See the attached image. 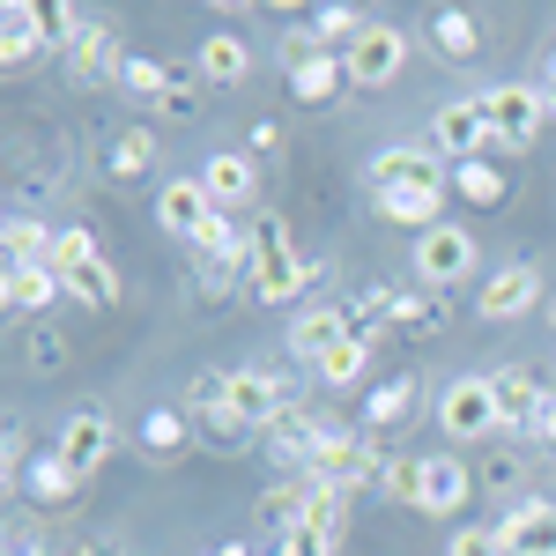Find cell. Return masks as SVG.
<instances>
[{
    "mask_svg": "<svg viewBox=\"0 0 556 556\" xmlns=\"http://www.w3.org/2000/svg\"><path fill=\"white\" fill-rule=\"evenodd\" d=\"M453 193H460V201H475V208H497V201L513 193V178L497 172V164H482V156H475V164H453Z\"/></svg>",
    "mask_w": 556,
    "mask_h": 556,
    "instance_id": "27",
    "label": "cell"
},
{
    "mask_svg": "<svg viewBox=\"0 0 556 556\" xmlns=\"http://www.w3.org/2000/svg\"><path fill=\"white\" fill-rule=\"evenodd\" d=\"M490 401H497V430H534L549 386L534 379L527 364H497V371H490Z\"/></svg>",
    "mask_w": 556,
    "mask_h": 556,
    "instance_id": "16",
    "label": "cell"
},
{
    "mask_svg": "<svg viewBox=\"0 0 556 556\" xmlns=\"http://www.w3.org/2000/svg\"><path fill=\"white\" fill-rule=\"evenodd\" d=\"M60 52H67V75H75V83H104V75L119 83L127 60H134L127 45L112 38L104 23H89L83 8H60Z\"/></svg>",
    "mask_w": 556,
    "mask_h": 556,
    "instance_id": "3",
    "label": "cell"
},
{
    "mask_svg": "<svg viewBox=\"0 0 556 556\" xmlns=\"http://www.w3.org/2000/svg\"><path fill=\"white\" fill-rule=\"evenodd\" d=\"M52 298H67V282L52 275V260H45V267H8V275H0V304H8V312H45Z\"/></svg>",
    "mask_w": 556,
    "mask_h": 556,
    "instance_id": "21",
    "label": "cell"
},
{
    "mask_svg": "<svg viewBox=\"0 0 556 556\" xmlns=\"http://www.w3.org/2000/svg\"><path fill=\"white\" fill-rule=\"evenodd\" d=\"M534 304H549L534 260H505V267H490V275H482V290H475V312H482L490 327H513V319H527Z\"/></svg>",
    "mask_w": 556,
    "mask_h": 556,
    "instance_id": "5",
    "label": "cell"
},
{
    "mask_svg": "<svg viewBox=\"0 0 556 556\" xmlns=\"http://www.w3.org/2000/svg\"><path fill=\"white\" fill-rule=\"evenodd\" d=\"M430 45H438V60H475L482 52V23L468 8H438L430 15Z\"/></svg>",
    "mask_w": 556,
    "mask_h": 556,
    "instance_id": "25",
    "label": "cell"
},
{
    "mask_svg": "<svg viewBox=\"0 0 556 556\" xmlns=\"http://www.w3.org/2000/svg\"><path fill=\"white\" fill-rule=\"evenodd\" d=\"M438 430L445 438H490L497 430V401H490V371H460V379L438 393Z\"/></svg>",
    "mask_w": 556,
    "mask_h": 556,
    "instance_id": "9",
    "label": "cell"
},
{
    "mask_svg": "<svg viewBox=\"0 0 556 556\" xmlns=\"http://www.w3.org/2000/svg\"><path fill=\"white\" fill-rule=\"evenodd\" d=\"M149 164H156V134H149V127H134V134L112 141V178H141Z\"/></svg>",
    "mask_w": 556,
    "mask_h": 556,
    "instance_id": "32",
    "label": "cell"
},
{
    "mask_svg": "<svg viewBox=\"0 0 556 556\" xmlns=\"http://www.w3.org/2000/svg\"><path fill=\"white\" fill-rule=\"evenodd\" d=\"M253 253H260L253 260V298L260 304H298L304 290L319 282V267L282 238V215H260L253 223Z\"/></svg>",
    "mask_w": 556,
    "mask_h": 556,
    "instance_id": "1",
    "label": "cell"
},
{
    "mask_svg": "<svg viewBox=\"0 0 556 556\" xmlns=\"http://www.w3.org/2000/svg\"><path fill=\"white\" fill-rule=\"evenodd\" d=\"M83 260H97V238H89L83 223H67V230H60V238H52V275H60V282H67V275H75V267H83Z\"/></svg>",
    "mask_w": 556,
    "mask_h": 556,
    "instance_id": "33",
    "label": "cell"
},
{
    "mask_svg": "<svg viewBox=\"0 0 556 556\" xmlns=\"http://www.w3.org/2000/svg\"><path fill=\"white\" fill-rule=\"evenodd\" d=\"M513 556H556V497H519L513 513L497 519Z\"/></svg>",
    "mask_w": 556,
    "mask_h": 556,
    "instance_id": "17",
    "label": "cell"
},
{
    "mask_svg": "<svg viewBox=\"0 0 556 556\" xmlns=\"http://www.w3.org/2000/svg\"><path fill=\"white\" fill-rule=\"evenodd\" d=\"M519 482V460H490V490H513Z\"/></svg>",
    "mask_w": 556,
    "mask_h": 556,
    "instance_id": "41",
    "label": "cell"
},
{
    "mask_svg": "<svg viewBox=\"0 0 556 556\" xmlns=\"http://www.w3.org/2000/svg\"><path fill=\"white\" fill-rule=\"evenodd\" d=\"M430 149H438L445 164H475V156L490 149L482 97H453V104H438V112H430Z\"/></svg>",
    "mask_w": 556,
    "mask_h": 556,
    "instance_id": "12",
    "label": "cell"
},
{
    "mask_svg": "<svg viewBox=\"0 0 556 556\" xmlns=\"http://www.w3.org/2000/svg\"><path fill=\"white\" fill-rule=\"evenodd\" d=\"M282 67H290V89H298V104H334V97L349 89L342 52L312 45V30H290V38H282Z\"/></svg>",
    "mask_w": 556,
    "mask_h": 556,
    "instance_id": "6",
    "label": "cell"
},
{
    "mask_svg": "<svg viewBox=\"0 0 556 556\" xmlns=\"http://www.w3.org/2000/svg\"><path fill=\"white\" fill-rule=\"evenodd\" d=\"M275 556H282V549H275Z\"/></svg>",
    "mask_w": 556,
    "mask_h": 556,
    "instance_id": "47",
    "label": "cell"
},
{
    "mask_svg": "<svg viewBox=\"0 0 556 556\" xmlns=\"http://www.w3.org/2000/svg\"><path fill=\"white\" fill-rule=\"evenodd\" d=\"M534 438H542V445H556V393L542 401V416H534Z\"/></svg>",
    "mask_w": 556,
    "mask_h": 556,
    "instance_id": "40",
    "label": "cell"
},
{
    "mask_svg": "<svg viewBox=\"0 0 556 556\" xmlns=\"http://www.w3.org/2000/svg\"><path fill=\"white\" fill-rule=\"evenodd\" d=\"M23 490H30L38 505H60V497H75V490H83V475L67 468L60 453H45V460H30V468H23Z\"/></svg>",
    "mask_w": 556,
    "mask_h": 556,
    "instance_id": "28",
    "label": "cell"
},
{
    "mask_svg": "<svg viewBox=\"0 0 556 556\" xmlns=\"http://www.w3.org/2000/svg\"><path fill=\"white\" fill-rule=\"evenodd\" d=\"M542 83H556V60H549V75H542Z\"/></svg>",
    "mask_w": 556,
    "mask_h": 556,
    "instance_id": "45",
    "label": "cell"
},
{
    "mask_svg": "<svg viewBox=\"0 0 556 556\" xmlns=\"http://www.w3.org/2000/svg\"><path fill=\"white\" fill-rule=\"evenodd\" d=\"M208 556H245V542H223V549H208Z\"/></svg>",
    "mask_w": 556,
    "mask_h": 556,
    "instance_id": "42",
    "label": "cell"
},
{
    "mask_svg": "<svg viewBox=\"0 0 556 556\" xmlns=\"http://www.w3.org/2000/svg\"><path fill=\"white\" fill-rule=\"evenodd\" d=\"M193 178L208 186V201H215L223 215H245V208L260 201V164L245 156V149H215V156H208Z\"/></svg>",
    "mask_w": 556,
    "mask_h": 556,
    "instance_id": "13",
    "label": "cell"
},
{
    "mask_svg": "<svg viewBox=\"0 0 556 556\" xmlns=\"http://www.w3.org/2000/svg\"><path fill=\"white\" fill-rule=\"evenodd\" d=\"M23 453H30V430L8 424V438H0V475H8V482H23V468H30Z\"/></svg>",
    "mask_w": 556,
    "mask_h": 556,
    "instance_id": "39",
    "label": "cell"
},
{
    "mask_svg": "<svg viewBox=\"0 0 556 556\" xmlns=\"http://www.w3.org/2000/svg\"><path fill=\"white\" fill-rule=\"evenodd\" d=\"M342 67H349V83L356 89H386V83H401V67H408V30H393V23H364V38L342 52Z\"/></svg>",
    "mask_w": 556,
    "mask_h": 556,
    "instance_id": "8",
    "label": "cell"
},
{
    "mask_svg": "<svg viewBox=\"0 0 556 556\" xmlns=\"http://www.w3.org/2000/svg\"><path fill=\"white\" fill-rule=\"evenodd\" d=\"M453 164L424 149V141H386L379 156H371V193H393V186H408V178H445Z\"/></svg>",
    "mask_w": 556,
    "mask_h": 556,
    "instance_id": "18",
    "label": "cell"
},
{
    "mask_svg": "<svg viewBox=\"0 0 556 556\" xmlns=\"http://www.w3.org/2000/svg\"><path fill=\"white\" fill-rule=\"evenodd\" d=\"M8 556H45V549H38V542H23V549H8Z\"/></svg>",
    "mask_w": 556,
    "mask_h": 556,
    "instance_id": "43",
    "label": "cell"
},
{
    "mask_svg": "<svg viewBox=\"0 0 556 556\" xmlns=\"http://www.w3.org/2000/svg\"><path fill=\"white\" fill-rule=\"evenodd\" d=\"M112 438H119V430H112V416H104V408H83V416H67V424H60V445H52V453H60V460L89 482V475L112 460Z\"/></svg>",
    "mask_w": 556,
    "mask_h": 556,
    "instance_id": "15",
    "label": "cell"
},
{
    "mask_svg": "<svg viewBox=\"0 0 556 556\" xmlns=\"http://www.w3.org/2000/svg\"><path fill=\"white\" fill-rule=\"evenodd\" d=\"M45 45H60V8H45V0H8V8H0V67H30Z\"/></svg>",
    "mask_w": 556,
    "mask_h": 556,
    "instance_id": "10",
    "label": "cell"
},
{
    "mask_svg": "<svg viewBox=\"0 0 556 556\" xmlns=\"http://www.w3.org/2000/svg\"><path fill=\"white\" fill-rule=\"evenodd\" d=\"M542 89H549V127H556V83H542Z\"/></svg>",
    "mask_w": 556,
    "mask_h": 556,
    "instance_id": "44",
    "label": "cell"
},
{
    "mask_svg": "<svg viewBox=\"0 0 556 556\" xmlns=\"http://www.w3.org/2000/svg\"><path fill=\"white\" fill-rule=\"evenodd\" d=\"M549 327H556V298H549Z\"/></svg>",
    "mask_w": 556,
    "mask_h": 556,
    "instance_id": "46",
    "label": "cell"
},
{
    "mask_svg": "<svg viewBox=\"0 0 556 556\" xmlns=\"http://www.w3.org/2000/svg\"><path fill=\"white\" fill-rule=\"evenodd\" d=\"M23 364H30V371H38V379H52V371H60V364H67V342H60V334H52V327H38V334H30V349H23Z\"/></svg>",
    "mask_w": 556,
    "mask_h": 556,
    "instance_id": "34",
    "label": "cell"
},
{
    "mask_svg": "<svg viewBox=\"0 0 556 556\" xmlns=\"http://www.w3.org/2000/svg\"><path fill=\"white\" fill-rule=\"evenodd\" d=\"M119 83H127L134 97H149V104H156L164 83H172V67H164V60H127V75H119Z\"/></svg>",
    "mask_w": 556,
    "mask_h": 556,
    "instance_id": "37",
    "label": "cell"
},
{
    "mask_svg": "<svg viewBox=\"0 0 556 556\" xmlns=\"http://www.w3.org/2000/svg\"><path fill=\"white\" fill-rule=\"evenodd\" d=\"M349 334H364L349 304H304L298 319H290V334H282V349H290L298 364H312V371H319V356H334Z\"/></svg>",
    "mask_w": 556,
    "mask_h": 556,
    "instance_id": "11",
    "label": "cell"
},
{
    "mask_svg": "<svg viewBox=\"0 0 556 556\" xmlns=\"http://www.w3.org/2000/svg\"><path fill=\"white\" fill-rule=\"evenodd\" d=\"M424 475H430V453H386L379 497H386V505H408V513H424Z\"/></svg>",
    "mask_w": 556,
    "mask_h": 556,
    "instance_id": "22",
    "label": "cell"
},
{
    "mask_svg": "<svg viewBox=\"0 0 556 556\" xmlns=\"http://www.w3.org/2000/svg\"><path fill=\"white\" fill-rule=\"evenodd\" d=\"M482 119H490V149H527L549 127V89L542 83H490L482 89Z\"/></svg>",
    "mask_w": 556,
    "mask_h": 556,
    "instance_id": "2",
    "label": "cell"
},
{
    "mask_svg": "<svg viewBox=\"0 0 556 556\" xmlns=\"http://www.w3.org/2000/svg\"><path fill=\"white\" fill-rule=\"evenodd\" d=\"M371 356H379V334H349L334 356H319V379L327 386H356L364 371H371Z\"/></svg>",
    "mask_w": 556,
    "mask_h": 556,
    "instance_id": "29",
    "label": "cell"
},
{
    "mask_svg": "<svg viewBox=\"0 0 556 556\" xmlns=\"http://www.w3.org/2000/svg\"><path fill=\"white\" fill-rule=\"evenodd\" d=\"M416 408V379H379L371 393H364V430H386V424H401Z\"/></svg>",
    "mask_w": 556,
    "mask_h": 556,
    "instance_id": "30",
    "label": "cell"
},
{
    "mask_svg": "<svg viewBox=\"0 0 556 556\" xmlns=\"http://www.w3.org/2000/svg\"><path fill=\"white\" fill-rule=\"evenodd\" d=\"M186 416H193V430H201L208 445H223V453H238L245 438H260V430L245 424V416H238L230 401H223V371H208V379L193 386V401H186Z\"/></svg>",
    "mask_w": 556,
    "mask_h": 556,
    "instance_id": "14",
    "label": "cell"
},
{
    "mask_svg": "<svg viewBox=\"0 0 556 556\" xmlns=\"http://www.w3.org/2000/svg\"><path fill=\"white\" fill-rule=\"evenodd\" d=\"M408 267H416V282L424 290H460V282H475V238L460 230V223H438V230H424L416 238V253H408Z\"/></svg>",
    "mask_w": 556,
    "mask_h": 556,
    "instance_id": "4",
    "label": "cell"
},
{
    "mask_svg": "<svg viewBox=\"0 0 556 556\" xmlns=\"http://www.w3.org/2000/svg\"><path fill=\"white\" fill-rule=\"evenodd\" d=\"M445 556H513V549H505L497 527H460V534L445 542Z\"/></svg>",
    "mask_w": 556,
    "mask_h": 556,
    "instance_id": "36",
    "label": "cell"
},
{
    "mask_svg": "<svg viewBox=\"0 0 556 556\" xmlns=\"http://www.w3.org/2000/svg\"><path fill=\"white\" fill-rule=\"evenodd\" d=\"M201 75L208 83H223V89H238V83H253V45L238 38V30H215V38H201Z\"/></svg>",
    "mask_w": 556,
    "mask_h": 556,
    "instance_id": "20",
    "label": "cell"
},
{
    "mask_svg": "<svg viewBox=\"0 0 556 556\" xmlns=\"http://www.w3.org/2000/svg\"><path fill=\"white\" fill-rule=\"evenodd\" d=\"M334 542H342V534H327V527H312V519H298V527L282 534V556H334Z\"/></svg>",
    "mask_w": 556,
    "mask_h": 556,
    "instance_id": "35",
    "label": "cell"
},
{
    "mask_svg": "<svg viewBox=\"0 0 556 556\" xmlns=\"http://www.w3.org/2000/svg\"><path fill=\"white\" fill-rule=\"evenodd\" d=\"M193 112H201V89L186 83V75H172L164 97H156V119H193Z\"/></svg>",
    "mask_w": 556,
    "mask_h": 556,
    "instance_id": "38",
    "label": "cell"
},
{
    "mask_svg": "<svg viewBox=\"0 0 556 556\" xmlns=\"http://www.w3.org/2000/svg\"><path fill=\"white\" fill-rule=\"evenodd\" d=\"M67 298L89 304V312H112V304L127 298V282H119V267H112V260L97 253V260H83V267L67 275Z\"/></svg>",
    "mask_w": 556,
    "mask_h": 556,
    "instance_id": "23",
    "label": "cell"
},
{
    "mask_svg": "<svg viewBox=\"0 0 556 556\" xmlns=\"http://www.w3.org/2000/svg\"><path fill=\"white\" fill-rule=\"evenodd\" d=\"M52 238H60V230H45L38 215H15V223L0 230V245H8V267H45V260H52Z\"/></svg>",
    "mask_w": 556,
    "mask_h": 556,
    "instance_id": "26",
    "label": "cell"
},
{
    "mask_svg": "<svg viewBox=\"0 0 556 556\" xmlns=\"http://www.w3.org/2000/svg\"><path fill=\"white\" fill-rule=\"evenodd\" d=\"M223 401L267 438V430L290 416V379L282 371H260V364H238V371H223Z\"/></svg>",
    "mask_w": 556,
    "mask_h": 556,
    "instance_id": "7",
    "label": "cell"
},
{
    "mask_svg": "<svg viewBox=\"0 0 556 556\" xmlns=\"http://www.w3.org/2000/svg\"><path fill=\"white\" fill-rule=\"evenodd\" d=\"M312 490H319L312 475H290V482H275V490L253 505V519H260V527H275V534H290V527L304 519V505H312Z\"/></svg>",
    "mask_w": 556,
    "mask_h": 556,
    "instance_id": "24",
    "label": "cell"
},
{
    "mask_svg": "<svg viewBox=\"0 0 556 556\" xmlns=\"http://www.w3.org/2000/svg\"><path fill=\"white\" fill-rule=\"evenodd\" d=\"M186 438H193V416H186V408H149V416H141V445H149L156 460L178 453Z\"/></svg>",
    "mask_w": 556,
    "mask_h": 556,
    "instance_id": "31",
    "label": "cell"
},
{
    "mask_svg": "<svg viewBox=\"0 0 556 556\" xmlns=\"http://www.w3.org/2000/svg\"><path fill=\"white\" fill-rule=\"evenodd\" d=\"M475 497V475L468 460H453V453H430V475H424V519H453L460 505Z\"/></svg>",
    "mask_w": 556,
    "mask_h": 556,
    "instance_id": "19",
    "label": "cell"
}]
</instances>
